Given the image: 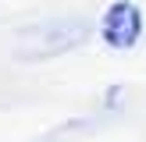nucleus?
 Segmentation results:
<instances>
[{
  "instance_id": "1",
  "label": "nucleus",
  "mask_w": 146,
  "mask_h": 142,
  "mask_svg": "<svg viewBox=\"0 0 146 142\" xmlns=\"http://www.w3.org/2000/svg\"><path fill=\"white\" fill-rule=\"evenodd\" d=\"M100 36H104V43L114 46V50H132L135 43H139V36H143V14H139V7H135L132 0L111 4L104 11V18H100Z\"/></svg>"
}]
</instances>
